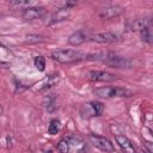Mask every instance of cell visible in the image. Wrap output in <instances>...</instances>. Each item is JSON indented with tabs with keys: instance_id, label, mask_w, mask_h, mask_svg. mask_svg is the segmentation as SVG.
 Masks as SVG:
<instances>
[{
	"instance_id": "obj_1",
	"label": "cell",
	"mask_w": 153,
	"mask_h": 153,
	"mask_svg": "<svg viewBox=\"0 0 153 153\" xmlns=\"http://www.w3.org/2000/svg\"><path fill=\"white\" fill-rule=\"evenodd\" d=\"M86 60L100 61V62L106 63L114 68H129L131 66V61L129 59L118 56L115 53H97V54L87 55Z\"/></svg>"
},
{
	"instance_id": "obj_2",
	"label": "cell",
	"mask_w": 153,
	"mask_h": 153,
	"mask_svg": "<svg viewBox=\"0 0 153 153\" xmlns=\"http://www.w3.org/2000/svg\"><path fill=\"white\" fill-rule=\"evenodd\" d=\"M87 55L74 49H61L56 50L51 54V59L60 62V63H71L75 61H80L82 59H86Z\"/></svg>"
},
{
	"instance_id": "obj_3",
	"label": "cell",
	"mask_w": 153,
	"mask_h": 153,
	"mask_svg": "<svg viewBox=\"0 0 153 153\" xmlns=\"http://www.w3.org/2000/svg\"><path fill=\"white\" fill-rule=\"evenodd\" d=\"M93 93L100 98H114V97H130L133 96V92L124 87L118 86H105L99 87L93 91Z\"/></svg>"
},
{
	"instance_id": "obj_4",
	"label": "cell",
	"mask_w": 153,
	"mask_h": 153,
	"mask_svg": "<svg viewBox=\"0 0 153 153\" xmlns=\"http://www.w3.org/2000/svg\"><path fill=\"white\" fill-rule=\"evenodd\" d=\"M126 27L130 31H148L151 26H153V17H140L131 18L124 23Z\"/></svg>"
},
{
	"instance_id": "obj_5",
	"label": "cell",
	"mask_w": 153,
	"mask_h": 153,
	"mask_svg": "<svg viewBox=\"0 0 153 153\" xmlns=\"http://www.w3.org/2000/svg\"><path fill=\"white\" fill-rule=\"evenodd\" d=\"M103 104L99 102H90L82 105L80 114L84 118H90V117H94V116H99L103 112Z\"/></svg>"
},
{
	"instance_id": "obj_6",
	"label": "cell",
	"mask_w": 153,
	"mask_h": 153,
	"mask_svg": "<svg viewBox=\"0 0 153 153\" xmlns=\"http://www.w3.org/2000/svg\"><path fill=\"white\" fill-rule=\"evenodd\" d=\"M88 139H90L91 143L94 147L99 148L100 151H103V152H114V145L111 143V141L109 139L103 137V136H98L96 134H91L88 136Z\"/></svg>"
},
{
	"instance_id": "obj_7",
	"label": "cell",
	"mask_w": 153,
	"mask_h": 153,
	"mask_svg": "<svg viewBox=\"0 0 153 153\" xmlns=\"http://www.w3.org/2000/svg\"><path fill=\"white\" fill-rule=\"evenodd\" d=\"M86 76L91 81H103V82H110L117 79L115 74H111L105 71H90L87 72Z\"/></svg>"
},
{
	"instance_id": "obj_8",
	"label": "cell",
	"mask_w": 153,
	"mask_h": 153,
	"mask_svg": "<svg viewBox=\"0 0 153 153\" xmlns=\"http://www.w3.org/2000/svg\"><path fill=\"white\" fill-rule=\"evenodd\" d=\"M124 12V8L122 6L118 5H108L103 8L99 10V17L102 19H112L115 17H118L120 14H122Z\"/></svg>"
},
{
	"instance_id": "obj_9",
	"label": "cell",
	"mask_w": 153,
	"mask_h": 153,
	"mask_svg": "<svg viewBox=\"0 0 153 153\" xmlns=\"http://www.w3.org/2000/svg\"><path fill=\"white\" fill-rule=\"evenodd\" d=\"M118 39H120V37L116 33L109 32V31L92 33L91 35V38H90V41H92V42H96V43H105V44L117 42Z\"/></svg>"
},
{
	"instance_id": "obj_10",
	"label": "cell",
	"mask_w": 153,
	"mask_h": 153,
	"mask_svg": "<svg viewBox=\"0 0 153 153\" xmlns=\"http://www.w3.org/2000/svg\"><path fill=\"white\" fill-rule=\"evenodd\" d=\"M91 35H92V33H91L90 31L85 30V29L79 30V31H75L74 33H72V35L69 36V38H68V43H69L71 45H75V47H78V45H80V44H82V43L90 41Z\"/></svg>"
},
{
	"instance_id": "obj_11",
	"label": "cell",
	"mask_w": 153,
	"mask_h": 153,
	"mask_svg": "<svg viewBox=\"0 0 153 153\" xmlns=\"http://www.w3.org/2000/svg\"><path fill=\"white\" fill-rule=\"evenodd\" d=\"M44 13H45V8L44 7L31 6V7H27V8H25L23 11L22 17H23L24 20H32V19H36V18H41Z\"/></svg>"
},
{
	"instance_id": "obj_12",
	"label": "cell",
	"mask_w": 153,
	"mask_h": 153,
	"mask_svg": "<svg viewBox=\"0 0 153 153\" xmlns=\"http://www.w3.org/2000/svg\"><path fill=\"white\" fill-rule=\"evenodd\" d=\"M115 139H116V141H117L118 146L121 147V149L123 151V153H135L134 145L131 143V141H130L127 136L117 134V135L115 136Z\"/></svg>"
},
{
	"instance_id": "obj_13",
	"label": "cell",
	"mask_w": 153,
	"mask_h": 153,
	"mask_svg": "<svg viewBox=\"0 0 153 153\" xmlns=\"http://www.w3.org/2000/svg\"><path fill=\"white\" fill-rule=\"evenodd\" d=\"M69 17V12L68 10H63V8H60L57 10L56 12L51 13L47 20V24L48 25H51V24H56V23H60V22H63L66 20L67 18Z\"/></svg>"
},
{
	"instance_id": "obj_14",
	"label": "cell",
	"mask_w": 153,
	"mask_h": 153,
	"mask_svg": "<svg viewBox=\"0 0 153 153\" xmlns=\"http://www.w3.org/2000/svg\"><path fill=\"white\" fill-rule=\"evenodd\" d=\"M31 5H32V1H27V0H13V1L10 2L8 6L11 8H14V10H17V8L25 10L27 7H31Z\"/></svg>"
},
{
	"instance_id": "obj_15",
	"label": "cell",
	"mask_w": 153,
	"mask_h": 153,
	"mask_svg": "<svg viewBox=\"0 0 153 153\" xmlns=\"http://www.w3.org/2000/svg\"><path fill=\"white\" fill-rule=\"evenodd\" d=\"M59 129H60V122L57 120H51L48 127V133L50 135H55L59 133Z\"/></svg>"
},
{
	"instance_id": "obj_16",
	"label": "cell",
	"mask_w": 153,
	"mask_h": 153,
	"mask_svg": "<svg viewBox=\"0 0 153 153\" xmlns=\"http://www.w3.org/2000/svg\"><path fill=\"white\" fill-rule=\"evenodd\" d=\"M69 146H71L69 141H67V140H61V141L57 143V151H59L60 153H68Z\"/></svg>"
},
{
	"instance_id": "obj_17",
	"label": "cell",
	"mask_w": 153,
	"mask_h": 153,
	"mask_svg": "<svg viewBox=\"0 0 153 153\" xmlns=\"http://www.w3.org/2000/svg\"><path fill=\"white\" fill-rule=\"evenodd\" d=\"M35 67H36L38 71H41V72L44 71V67H45V60H44L43 56H37V57L35 59Z\"/></svg>"
},
{
	"instance_id": "obj_18",
	"label": "cell",
	"mask_w": 153,
	"mask_h": 153,
	"mask_svg": "<svg viewBox=\"0 0 153 153\" xmlns=\"http://www.w3.org/2000/svg\"><path fill=\"white\" fill-rule=\"evenodd\" d=\"M44 37L39 36V35H27L26 36V42L29 43H38V42H43Z\"/></svg>"
},
{
	"instance_id": "obj_19",
	"label": "cell",
	"mask_w": 153,
	"mask_h": 153,
	"mask_svg": "<svg viewBox=\"0 0 153 153\" xmlns=\"http://www.w3.org/2000/svg\"><path fill=\"white\" fill-rule=\"evenodd\" d=\"M141 39L147 42V43H151L153 44V32H149V31H145L141 36Z\"/></svg>"
},
{
	"instance_id": "obj_20",
	"label": "cell",
	"mask_w": 153,
	"mask_h": 153,
	"mask_svg": "<svg viewBox=\"0 0 153 153\" xmlns=\"http://www.w3.org/2000/svg\"><path fill=\"white\" fill-rule=\"evenodd\" d=\"M143 145H145V147H146V149H147V152H148V153H153V142L145 141V142H143Z\"/></svg>"
},
{
	"instance_id": "obj_21",
	"label": "cell",
	"mask_w": 153,
	"mask_h": 153,
	"mask_svg": "<svg viewBox=\"0 0 153 153\" xmlns=\"http://www.w3.org/2000/svg\"><path fill=\"white\" fill-rule=\"evenodd\" d=\"M44 153H53V152H51V151H45Z\"/></svg>"
},
{
	"instance_id": "obj_22",
	"label": "cell",
	"mask_w": 153,
	"mask_h": 153,
	"mask_svg": "<svg viewBox=\"0 0 153 153\" xmlns=\"http://www.w3.org/2000/svg\"><path fill=\"white\" fill-rule=\"evenodd\" d=\"M140 153H145V152H143V151H140Z\"/></svg>"
}]
</instances>
